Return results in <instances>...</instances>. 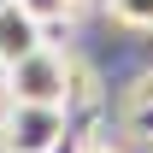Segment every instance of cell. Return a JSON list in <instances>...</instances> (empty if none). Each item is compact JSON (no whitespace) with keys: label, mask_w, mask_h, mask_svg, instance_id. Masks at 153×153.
Here are the masks:
<instances>
[{"label":"cell","mask_w":153,"mask_h":153,"mask_svg":"<svg viewBox=\"0 0 153 153\" xmlns=\"http://www.w3.org/2000/svg\"><path fill=\"white\" fill-rule=\"evenodd\" d=\"M6 100H36V106H76V65L59 47L41 41L36 53H24L18 65H6Z\"/></svg>","instance_id":"6da1fadb"},{"label":"cell","mask_w":153,"mask_h":153,"mask_svg":"<svg viewBox=\"0 0 153 153\" xmlns=\"http://www.w3.org/2000/svg\"><path fill=\"white\" fill-rule=\"evenodd\" d=\"M65 130H71V106L6 100V112H0V153H53V141Z\"/></svg>","instance_id":"7a4b0ae2"},{"label":"cell","mask_w":153,"mask_h":153,"mask_svg":"<svg viewBox=\"0 0 153 153\" xmlns=\"http://www.w3.org/2000/svg\"><path fill=\"white\" fill-rule=\"evenodd\" d=\"M41 41H47V24L30 18L18 0H0V71H6V65H18L24 53H36Z\"/></svg>","instance_id":"3957f363"},{"label":"cell","mask_w":153,"mask_h":153,"mask_svg":"<svg viewBox=\"0 0 153 153\" xmlns=\"http://www.w3.org/2000/svg\"><path fill=\"white\" fill-rule=\"evenodd\" d=\"M106 12L124 30H153V0H106Z\"/></svg>","instance_id":"277c9868"},{"label":"cell","mask_w":153,"mask_h":153,"mask_svg":"<svg viewBox=\"0 0 153 153\" xmlns=\"http://www.w3.org/2000/svg\"><path fill=\"white\" fill-rule=\"evenodd\" d=\"M18 6L30 12V18H41L47 30H53V24H71V18H76V0H18Z\"/></svg>","instance_id":"5b68a950"},{"label":"cell","mask_w":153,"mask_h":153,"mask_svg":"<svg viewBox=\"0 0 153 153\" xmlns=\"http://www.w3.org/2000/svg\"><path fill=\"white\" fill-rule=\"evenodd\" d=\"M76 153H118V147H112V141H82Z\"/></svg>","instance_id":"8992f818"}]
</instances>
